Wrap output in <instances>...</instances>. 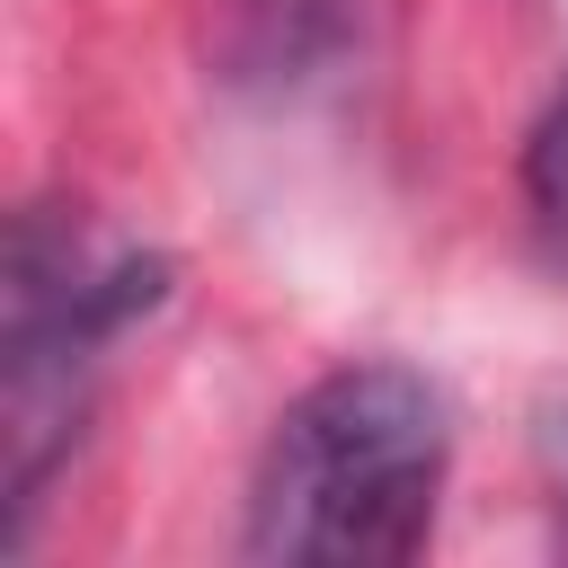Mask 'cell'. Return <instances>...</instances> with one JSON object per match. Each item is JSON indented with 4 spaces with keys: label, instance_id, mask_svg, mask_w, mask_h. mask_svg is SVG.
<instances>
[{
    "label": "cell",
    "instance_id": "cell-1",
    "mask_svg": "<svg viewBox=\"0 0 568 568\" xmlns=\"http://www.w3.org/2000/svg\"><path fill=\"white\" fill-rule=\"evenodd\" d=\"M453 470L444 390L408 364H337L320 373L266 435L248 479V559L311 568H390L435 532V497Z\"/></svg>",
    "mask_w": 568,
    "mask_h": 568
},
{
    "label": "cell",
    "instance_id": "cell-3",
    "mask_svg": "<svg viewBox=\"0 0 568 568\" xmlns=\"http://www.w3.org/2000/svg\"><path fill=\"white\" fill-rule=\"evenodd\" d=\"M541 479H550L559 541H568V390H550V399H541Z\"/></svg>",
    "mask_w": 568,
    "mask_h": 568
},
{
    "label": "cell",
    "instance_id": "cell-2",
    "mask_svg": "<svg viewBox=\"0 0 568 568\" xmlns=\"http://www.w3.org/2000/svg\"><path fill=\"white\" fill-rule=\"evenodd\" d=\"M9 390H0V435H9V541H27V515L53 479V462L80 444L106 346L160 311L169 266L151 248L98 240L80 213L36 204L9 231Z\"/></svg>",
    "mask_w": 568,
    "mask_h": 568
}]
</instances>
